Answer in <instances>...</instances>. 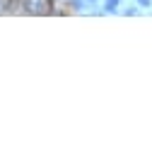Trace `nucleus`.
<instances>
[{
  "instance_id": "f257e3e1",
  "label": "nucleus",
  "mask_w": 152,
  "mask_h": 152,
  "mask_svg": "<svg viewBox=\"0 0 152 152\" xmlns=\"http://www.w3.org/2000/svg\"><path fill=\"white\" fill-rule=\"evenodd\" d=\"M121 3L123 0H104V10H106V15H118L121 12Z\"/></svg>"
},
{
  "instance_id": "f03ea898",
  "label": "nucleus",
  "mask_w": 152,
  "mask_h": 152,
  "mask_svg": "<svg viewBox=\"0 0 152 152\" xmlns=\"http://www.w3.org/2000/svg\"><path fill=\"white\" fill-rule=\"evenodd\" d=\"M65 3H68L70 12H85V7H89L87 0H65Z\"/></svg>"
},
{
  "instance_id": "7ed1b4c3",
  "label": "nucleus",
  "mask_w": 152,
  "mask_h": 152,
  "mask_svg": "<svg viewBox=\"0 0 152 152\" xmlns=\"http://www.w3.org/2000/svg\"><path fill=\"white\" fill-rule=\"evenodd\" d=\"M140 12H142V7H140L138 3H133V5L121 7V12H118V15H123V17H135V15H140Z\"/></svg>"
},
{
  "instance_id": "20e7f679",
  "label": "nucleus",
  "mask_w": 152,
  "mask_h": 152,
  "mask_svg": "<svg viewBox=\"0 0 152 152\" xmlns=\"http://www.w3.org/2000/svg\"><path fill=\"white\" fill-rule=\"evenodd\" d=\"M135 3H138L142 10H150V7H152V0H135Z\"/></svg>"
},
{
  "instance_id": "39448f33",
  "label": "nucleus",
  "mask_w": 152,
  "mask_h": 152,
  "mask_svg": "<svg viewBox=\"0 0 152 152\" xmlns=\"http://www.w3.org/2000/svg\"><path fill=\"white\" fill-rule=\"evenodd\" d=\"M87 3H89L92 7H99V0H87Z\"/></svg>"
}]
</instances>
